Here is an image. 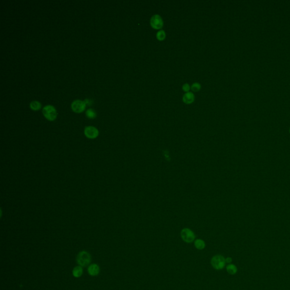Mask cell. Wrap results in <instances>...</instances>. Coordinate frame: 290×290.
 Masks as SVG:
<instances>
[{"mask_svg": "<svg viewBox=\"0 0 290 290\" xmlns=\"http://www.w3.org/2000/svg\"><path fill=\"white\" fill-rule=\"evenodd\" d=\"M86 104L84 101L80 100H75L71 103V108L73 111L76 113H80L83 112L86 108Z\"/></svg>", "mask_w": 290, "mask_h": 290, "instance_id": "obj_7", "label": "cell"}, {"mask_svg": "<svg viewBox=\"0 0 290 290\" xmlns=\"http://www.w3.org/2000/svg\"><path fill=\"white\" fill-rule=\"evenodd\" d=\"M91 261L90 253L86 251H82L78 253L77 257V262L80 267H86L89 265Z\"/></svg>", "mask_w": 290, "mask_h": 290, "instance_id": "obj_1", "label": "cell"}, {"mask_svg": "<svg viewBox=\"0 0 290 290\" xmlns=\"http://www.w3.org/2000/svg\"><path fill=\"white\" fill-rule=\"evenodd\" d=\"M194 246L197 249L202 250L205 248V243L202 240L197 239L194 241Z\"/></svg>", "mask_w": 290, "mask_h": 290, "instance_id": "obj_11", "label": "cell"}, {"mask_svg": "<svg viewBox=\"0 0 290 290\" xmlns=\"http://www.w3.org/2000/svg\"><path fill=\"white\" fill-rule=\"evenodd\" d=\"M201 88V85L199 83H194L192 85V86L191 87V89L194 92H197L199 91L200 90V89Z\"/></svg>", "mask_w": 290, "mask_h": 290, "instance_id": "obj_16", "label": "cell"}, {"mask_svg": "<svg viewBox=\"0 0 290 290\" xmlns=\"http://www.w3.org/2000/svg\"><path fill=\"white\" fill-rule=\"evenodd\" d=\"M84 133L87 138L95 139L99 136V130L94 127L89 126L85 128Z\"/></svg>", "mask_w": 290, "mask_h": 290, "instance_id": "obj_5", "label": "cell"}, {"mask_svg": "<svg viewBox=\"0 0 290 290\" xmlns=\"http://www.w3.org/2000/svg\"><path fill=\"white\" fill-rule=\"evenodd\" d=\"M226 269H227V272H228L229 274H232V275L236 274L237 272L236 267H235L233 264H230V265H228V266L226 267Z\"/></svg>", "mask_w": 290, "mask_h": 290, "instance_id": "obj_13", "label": "cell"}, {"mask_svg": "<svg viewBox=\"0 0 290 290\" xmlns=\"http://www.w3.org/2000/svg\"><path fill=\"white\" fill-rule=\"evenodd\" d=\"M194 95L192 92H188L185 93L183 96V101L184 102L187 104L192 103L194 101Z\"/></svg>", "mask_w": 290, "mask_h": 290, "instance_id": "obj_8", "label": "cell"}, {"mask_svg": "<svg viewBox=\"0 0 290 290\" xmlns=\"http://www.w3.org/2000/svg\"><path fill=\"white\" fill-rule=\"evenodd\" d=\"M150 24L153 28L159 30L163 27L164 22L160 15L155 14L151 17Z\"/></svg>", "mask_w": 290, "mask_h": 290, "instance_id": "obj_6", "label": "cell"}, {"mask_svg": "<svg viewBox=\"0 0 290 290\" xmlns=\"http://www.w3.org/2000/svg\"><path fill=\"white\" fill-rule=\"evenodd\" d=\"M86 115L87 117H89V118H91V119L95 118L96 117V113L95 111H94L91 108L87 110Z\"/></svg>", "mask_w": 290, "mask_h": 290, "instance_id": "obj_14", "label": "cell"}, {"mask_svg": "<svg viewBox=\"0 0 290 290\" xmlns=\"http://www.w3.org/2000/svg\"><path fill=\"white\" fill-rule=\"evenodd\" d=\"M225 258L220 255H216L211 258V264L214 269L220 270L225 266Z\"/></svg>", "mask_w": 290, "mask_h": 290, "instance_id": "obj_3", "label": "cell"}, {"mask_svg": "<svg viewBox=\"0 0 290 290\" xmlns=\"http://www.w3.org/2000/svg\"><path fill=\"white\" fill-rule=\"evenodd\" d=\"M289 132H290V130H289Z\"/></svg>", "mask_w": 290, "mask_h": 290, "instance_id": "obj_20", "label": "cell"}, {"mask_svg": "<svg viewBox=\"0 0 290 290\" xmlns=\"http://www.w3.org/2000/svg\"><path fill=\"white\" fill-rule=\"evenodd\" d=\"M30 108L34 111H38L40 110L42 107L41 103L38 101H33L30 103Z\"/></svg>", "mask_w": 290, "mask_h": 290, "instance_id": "obj_12", "label": "cell"}, {"mask_svg": "<svg viewBox=\"0 0 290 290\" xmlns=\"http://www.w3.org/2000/svg\"><path fill=\"white\" fill-rule=\"evenodd\" d=\"M88 272L91 276H96L98 275L100 272V268L97 264H92L88 267Z\"/></svg>", "mask_w": 290, "mask_h": 290, "instance_id": "obj_9", "label": "cell"}, {"mask_svg": "<svg viewBox=\"0 0 290 290\" xmlns=\"http://www.w3.org/2000/svg\"><path fill=\"white\" fill-rule=\"evenodd\" d=\"M43 113L45 117L49 121H54L57 117V111L56 108L50 105H48L43 109Z\"/></svg>", "mask_w": 290, "mask_h": 290, "instance_id": "obj_2", "label": "cell"}, {"mask_svg": "<svg viewBox=\"0 0 290 290\" xmlns=\"http://www.w3.org/2000/svg\"><path fill=\"white\" fill-rule=\"evenodd\" d=\"M157 38L159 40L162 41L166 38V33L164 30H160L157 34Z\"/></svg>", "mask_w": 290, "mask_h": 290, "instance_id": "obj_15", "label": "cell"}, {"mask_svg": "<svg viewBox=\"0 0 290 290\" xmlns=\"http://www.w3.org/2000/svg\"><path fill=\"white\" fill-rule=\"evenodd\" d=\"M181 236L186 243H192L195 239V235L192 231L188 228H184L181 232Z\"/></svg>", "mask_w": 290, "mask_h": 290, "instance_id": "obj_4", "label": "cell"}, {"mask_svg": "<svg viewBox=\"0 0 290 290\" xmlns=\"http://www.w3.org/2000/svg\"><path fill=\"white\" fill-rule=\"evenodd\" d=\"M183 90L184 91L187 92H189L190 90L189 85L188 84V83L184 84L183 86Z\"/></svg>", "mask_w": 290, "mask_h": 290, "instance_id": "obj_17", "label": "cell"}, {"mask_svg": "<svg viewBox=\"0 0 290 290\" xmlns=\"http://www.w3.org/2000/svg\"><path fill=\"white\" fill-rule=\"evenodd\" d=\"M225 262L227 263H231L232 262V258L230 257H227L225 258Z\"/></svg>", "mask_w": 290, "mask_h": 290, "instance_id": "obj_19", "label": "cell"}, {"mask_svg": "<svg viewBox=\"0 0 290 290\" xmlns=\"http://www.w3.org/2000/svg\"><path fill=\"white\" fill-rule=\"evenodd\" d=\"M84 102L86 104V105H88V106H91L93 103V101L91 100V99H86L85 101H84Z\"/></svg>", "mask_w": 290, "mask_h": 290, "instance_id": "obj_18", "label": "cell"}, {"mask_svg": "<svg viewBox=\"0 0 290 290\" xmlns=\"http://www.w3.org/2000/svg\"><path fill=\"white\" fill-rule=\"evenodd\" d=\"M83 274V269L82 267H75L73 270V275L75 278H79Z\"/></svg>", "mask_w": 290, "mask_h": 290, "instance_id": "obj_10", "label": "cell"}]
</instances>
